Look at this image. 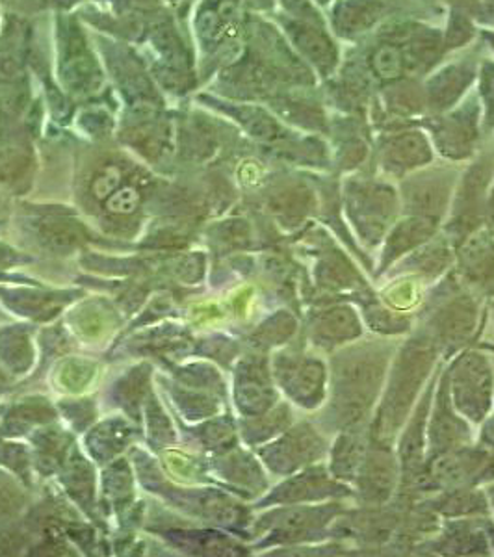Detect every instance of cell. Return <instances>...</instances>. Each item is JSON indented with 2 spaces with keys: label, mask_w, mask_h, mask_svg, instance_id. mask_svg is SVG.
Masks as SVG:
<instances>
[{
  "label": "cell",
  "mask_w": 494,
  "mask_h": 557,
  "mask_svg": "<svg viewBox=\"0 0 494 557\" xmlns=\"http://www.w3.org/2000/svg\"><path fill=\"white\" fill-rule=\"evenodd\" d=\"M470 34H472V26L469 25V21L462 20V17H454L450 33H448V44L452 41V45L457 47L462 41H467L470 38Z\"/></svg>",
  "instance_id": "74e56055"
},
{
  "label": "cell",
  "mask_w": 494,
  "mask_h": 557,
  "mask_svg": "<svg viewBox=\"0 0 494 557\" xmlns=\"http://www.w3.org/2000/svg\"><path fill=\"white\" fill-rule=\"evenodd\" d=\"M491 314H493V318H494V299H493V304H491Z\"/></svg>",
  "instance_id": "f6af8a7d"
},
{
  "label": "cell",
  "mask_w": 494,
  "mask_h": 557,
  "mask_svg": "<svg viewBox=\"0 0 494 557\" xmlns=\"http://www.w3.org/2000/svg\"><path fill=\"white\" fill-rule=\"evenodd\" d=\"M493 44H494V38H493Z\"/></svg>",
  "instance_id": "bcb514c9"
},
{
  "label": "cell",
  "mask_w": 494,
  "mask_h": 557,
  "mask_svg": "<svg viewBox=\"0 0 494 557\" xmlns=\"http://www.w3.org/2000/svg\"><path fill=\"white\" fill-rule=\"evenodd\" d=\"M120 181V170H118V168H107V170L102 172L101 177L96 178V183H94V194H96L99 199L110 197L112 196V191L118 188Z\"/></svg>",
  "instance_id": "8d00e7d4"
},
{
  "label": "cell",
  "mask_w": 494,
  "mask_h": 557,
  "mask_svg": "<svg viewBox=\"0 0 494 557\" xmlns=\"http://www.w3.org/2000/svg\"><path fill=\"white\" fill-rule=\"evenodd\" d=\"M346 299L361 311L365 327L374 335L394 338V336L409 335L412 331L411 314L396 311L387 304H383L372 288L351 294Z\"/></svg>",
  "instance_id": "603a6c76"
},
{
  "label": "cell",
  "mask_w": 494,
  "mask_h": 557,
  "mask_svg": "<svg viewBox=\"0 0 494 557\" xmlns=\"http://www.w3.org/2000/svg\"><path fill=\"white\" fill-rule=\"evenodd\" d=\"M220 472L236 487L246 488L249 494L264 493L268 488V480L259 462L246 451L235 450L223 457L220 462Z\"/></svg>",
  "instance_id": "83f0119b"
},
{
  "label": "cell",
  "mask_w": 494,
  "mask_h": 557,
  "mask_svg": "<svg viewBox=\"0 0 494 557\" xmlns=\"http://www.w3.org/2000/svg\"><path fill=\"white\" fill-rule=\"evenodd\" d=\"M420 500L443 520L493 517L487 493L482 487L441 488Z\"/></svg>",
  "instance_id": "7402d4cb"
},
{
  "label": "cell",
  "mask_w": 494,
  "mask_h": 557,
  "mask_svg": "<svg viewBox=\"0 0 494 557\" xmlns=\"http://www.w3.org/2000/svg\"><path fill=\"white\" fill-rule=\"evenodd\" d=\"M433 136H435L439 151L446 159H467L474 149L476 138H478L476 115L459 112L433 128Z\"/></svg>",
  "instance_id": "4316f807"
},
{
  "label": "cell",
  "mask_w": 494,
  "mask_h": 557,
  "mask_svg": "<svg viewBox=\"0 0 494 557\" xmlns=\"http://www.w3.org/2000/svg\"><path fill=\"white\" fill-rule=\"evenodd\" d=\"M365 335L361 312L348 299H330L312 304L305 314V346L322 354L359 341Z\"/></svg>",
  "instance_id": "30bf717a"
},
{
  "label": "cell",
  "mask_w": 494,
  "mask_h": 557,
  "mask_svg": "<svg viewBox=\"0 0 494 557\" xmlns=\"http://www.w3.org/2000/svg\"><path fill=\"white\" fill-rule=\"evenodd\" d=\"M483 97L487 101L489 115H494V65L489 64L483 70Z\"/></svg>",
  "instance_id": "f35d334b"
},
{
  "label": "cell",
  "mask_w": 494,
  "mask_h": 557,
  "mask_svg": "<svg viewBox=\"0 0 494 557\" xmlns=\"http://www.w3.org/2000/svg\"><path fill=\"white\" fill-rule=\"evenodd\" d=\"M367 448L368 430L335 433V438L330 446V454H328V467H330L331 475L351 487L357 472L361 469Z\"/></svg>",
  "instance_id": "d4e9b609"
},
{
  "label": "cell",
  "mask_w": 494,
  "mask_h": 557,
  "mask_svg": "<svg viewBox=\"0 0 494 557\" xmlns=\"http://www.w3.org/2000/svg\"><path fill=\"white\" fill-rule=\"evenodd\" d=\"M292 425L291 407L286 404L272 407L270 411L262 412L259 417L244 418L242 422V435L247 444L270 443L275 437H280L283 431Z\"/></svg>",
  "instance_id": "f1b7e54d"
},
{
  "label": "cell",
  "mask_w": 494,
  "mask_h": 557,
  "mask_svg": "<svg viewBox=\"0 0 494 557\" xmlns=\"http://www.w3.org/2000/svg\"><path fill=\"white\" fill-rule=\"evenodd\" d=\"M452 178L448 172H425L407 178L402 186L404 214L422 215L443 223L450 210Z\"/></svg>",
  "instance_id": "d6986e66"
},
{
  "label": "cell",
  "mask_w": 494,
  "mask_h": 557,
  "mask_svg": "<svg viewBox=\"0 0 494 557\" xmlns=\"http://www.w3.org/2000/svg\"><path fill=\"white\" fill-rule=\"evenodd\" d=\"M273 215L285 231H299L318 212L317 191L305 184H291L270 201Z\"/></svg>",
  "instance_id": "484cf974"
},
{
  "label": "cell",
  "mask_w": 494,
  "mask_h": 557,
  "mask_svg": "<svg viewBox=\"0 0 494 557\" xmlns=\"http://www.w3.org/2000/svg\"><path fill=\"white\" fill-rule=\"evenodd\" d=\"M380 8L365 0H344L335 10V25L338 33H361L374 23Z\"/></svg>",
  "instance_id": "4dcf8cb0"
},
{
  "label": "cell",
  "mask_w": 494,
  "mask_h": 557,
  "mask_svg": "<svg viewBox=\"0 0 494 557\" xmlns=\"http://www.w3.org/2000/svg\"><path fill=\"white\" fill-rule=\"evenodd\" d=\"M235 404L244 418L259 417L277 406V391L267 355H247L238 362L235 372Z\"/></svg>",
  "instance_id": "e0dca14e"
},
{
  "label": "cell",
  "mask_w": 494,
  "mask_h": 557,
  "mask_svg": "<svg viewBox=\"0 0 494 557\" xmlns=\"http://www.w3.org/2000/svg\"><path fill=\"white\" fill-rule=\"evenodd\" d=\"M304 247L311 257V299L312 304L346 299L357 292L368 290L367 278L361 270L355 267L343 247L320 225H311L304 233Z\"/></svg>",
  "instance_id": "5b68a950"
},
{
  "label": "cell",
  "mask_w": 494,
  "mask_h": 557,
  "mask_svg": "<svg viewBox=\"0 0 494 557\" xmlns=\"http://www.w3.org/2000/svg\"><path fill=\"white\" fill-rule=\"evenodd\" d=\"M294 36L298 41L299 49H304L305 54L311 58L312 62H317L322 70L333 67L335 64V49L330 39L325 38L320 30L312 26L296 25Z\"/></svg>",
  "instance_id": "836d02e7"
},
{
  "label": "cell",
  "mask_w": 494,
  "mask_h": 557,
  "mask_svg": "<svg viewBox=\"0 0 494 557\" xmlns=\"http://www.w3.org/2000/svg\"><path fill=\"white\" fill-rule=\"evenodd\" d=\"M439 233H441V223L430 220V218L404 215L402 220H396L385 236V240L381 244L380 260L375 267L374 278L383 277L398 260L412 253L417 247L431 240Z\"/></svg>",
  "instance_id": "44dd1931"
},
{
  "label": "cell",
  "mask_w": 494,
  "mask_h": 557,
  "mask_svg": "<svg viewBox=\"0 0 494 557\" xmlns=\"http://www.w3.org/2000/svg\"><path fill=\"white\" fill-rule=\"evenodd\" d=\"M348 506L343 500L275 506L255 522L259 546L314 545L331 539V524Z\"/></svg>",
  "instance_id": "277c9868"
},
{
  "label": "cell",
  "mask_w": 494,
  "mask_h": 557,
  "mask_svg": "<svg viewBox=\"0 0 494 557\" xmlns=\"http://www.w3.org/2000/svg\"><path fill=\"white\" fill-rule=\"evenodd\" d=\"M140 205V194L134 190L133 186L121 188L112 196L108 197V210H112L115 214H131L133 210L138 209Z\"/></svg>",
  "instance_id": "d590c367"
},
{
  "label": "cell",
  "mask_w": 494,
  "mask_h": 557,
  "mask_svg": "<svg viewBox=\"0 0 494 557\" xmlns=\"http://www.w3.org/2000/svg\"><path fill=\"white\" fill-rule=\"evenodd\" d=\"M330 446L325 433L317 424L304 420L262 446L259 456L272 474L291 475L309 465L325 461Z\"/></svg>",
  "instance_id": "8fae6325"
},
{
  "label": "cell",
  "mask_w": 494,
  "mask_h": 557,
  "mask_svg": "<svg viewBox=\"0 0 494 557\" xmlns=\"http://www.w3.org/2000/svg\"><path fill=\"white\" fill-rule=\"evenodd\" d=\"M430 144L420 133H404L388 138L381 147V168L394 177H402L406 173L430 164Z\"/></svg>",
  "instance_id": "cb8c5ba5"
},
{
  "label": "cell",
  "mask_w": 494,
  "mask_h": 557,
  "mask_svg": "<svg viewBox=\"0 0 494 557\" xmlns=\"http://www.w3.org/2000/svg\"><path fill=\"white\" fill-rule=\"evenodd\" d=\"M404 58L399 54L398 49L393 45H385L380 47L374 52V70L378 71V75L383 78H394L399 75V71L404 70Z\"/></svg>",
  "instance_id": "e575fe53"
},
{
  "label": "cell",
  "mask_w": 494,
  "mask_h": 557,
  "mask_svg": "<svg viewBox=\"0 0 494 557\" xmlns=\"http://www.w3.org/2000/svg\"><path fill=\"white\" fill-rule=\"evenodd\" d=\"M482 428H480V435H478V444L494 451V414L491 412L485 420H483Z\"/></svg>",
  "instance_id": "ab89813d"
},
{
  "label": "cell",
  "mask_w": 494,
  "mask_h": 557,
  "mask_svg": "<svg viewBox=\"0 0 494 557\" xmlns=\"http://www.w3.org/2000/svg\"><path fill=\"white\" fill-rule=\"evenodd\" d=\"M485 228H487L491 235H494V184L489 194L487 201V215H485Z\"/></svg>",
  "instance_id": "60d3db41"
},
{
  "label": "cell",
  "mask_w": 494,
  "mask_h": 557,
  "mask_svg": "<svg viewBox=\"0 0 494 557\" xmlns=\"http://www.w3.org/2000/svg\"><path fill=\"white\" fill-rule=\"evenodd\" d=\"M396 348L398 344L380 336L359 338L330 354V388L317 420L323 433L370 428Z\"/></svg>",
  "instance_id": "6da1fadb"
},
{
  "label": "cell",
  "mask_w": 494,
  "mask_h": 557,
  "mask_svg": "<svg viewBox=\"0 0 494 557\" xmlns=\"http://www.w3.org/2000/svg\"><path fill=\"white\" fill-rule=\"evenodd\" d=\"M441 370V368H439ZM439 372H433L424 391L420 394L417 406L396 437V456L399 461V496H407L417 485L425 469V430L430 418L431 401L437 388Z\"/></svg>",
  "instance_id": "7c38bea8"
},
{
  "label": "cell",
  "mask_w": 494,
  "mask_h": 557,
  "mask_svg": "<svg viewBox=\"0 0 494 557\" xmlns=\"http://www.w3.org/2000/svg\"><path fill=\"white\" fill-rule=\"evenodd\" d=\"M493 517L444 519L435 535L415 546L419 554L441 556H491L487 528Z\"/></svg>",
  "instance_id": "2e32d148"
},
{
  "label": "cell",
  "mask_w": 494,
  "mask_h": 557,
  "mask_svg": "<svg viewBox=\"0 0 494 557\" xmlns=\"http://www.w3.org/2000/svg\"><path fill=\"white\" fill-rule=\"evenodd\" d=\"M419 320L420 330L437 343L443 361H450L480 335L485 322L483 298L470 290L452 268L420 305Z\"/></svg>",
  "instance_id": "3957f363"
},
{
  "label": "cell",
  "mask_w": 494,
  "mask_h": 557,
  "mask_svg": "<svg viewBox=\"0 0 494 557\" xmlns=\"http://www.w3.org/2000/svg\"><path fill=\"white\" fill-rule=\"evenodd\" d=\"M273 381L294 406L305 411H318L328 399L330 368L305 346H291L273 355Z\"/></svg>",
  "instance_id": "ba28073f"
},
{
  "label": "cell",
  "mask_w": 494,
  "mask_h": 557,
  "mask_svg": "<svg viewBox=\"0 0 494 557\" xmlns=\"http://www.w3.org/2000/svg\"><path fill=\"white\" fill-rule=\"evenodd\" d=\"M485 493H487L489 504H491V511H493L494 517V482L485 485Z\"/></svg>",
  "instance_id": "b9f144b4"
},
{
  "label": "cell",
  "mask_w": 494,
  "mask_h": 557,
  "mask_svg": "<svg viewBox=\"0 0 494 557\" xmlns=\"http://www.w3.org/2000/svg\"><path fill=\"white\" fill-rule=\"evenodd\" d=\"M489 541H491V548H493L494 554V520H491V524L487 528Z\"/></svg>",
  "instance_id": "7bdbcfd3"
},
{
  "label": "cell",
  "mask_w": 494,
  "mask_h": 557,
  "mask_svg": "<svg viewBox=\"0 0 494 557\" xmlns=\"http://www.w3.org/2000/svg\"><path fill=\"white\" fill-rule=\"evenodd\" d=\"M398 194L387 184L354 178L344 186V212L367 253L383 244L398 218Z\"/></svg>",
  "instance_id": "8992f818"
},
{
  "label": "cell",
  "mask_w": 494,
  "mask_h": 557,
  "mask_svg": "<svg viewBox=\"0 0 494 557\" xmlns=\"http://www.w3.org/2000/svg\"><path fill=\"white\" fill-rule=\"evenodd\" d=\"M474 443L472 424L462 418L452 404L446 367L439 370L437 388L431 401L428 430H425V462L446 451Z\"/></svg>",
  "instance_id": "4fadbf2b"
},
{
  "label": "cell",
  "mask_w": 494,
  "mask_h": 557,
  "mask_svg": "<svg viewBox=\"0 0 494 557\" xmlns=\"http://www.w3.org/2000/svg\"><path fill=\"white\" fill-rule=\"evenodd\" d=\"M452 404L470 424L480 425L493 412L494 367L487 351L469 346L446 361Z\"/></svg>",
  "instance_id": "52a82bcc"
},
{
  "label": "cell",
  "mask_w": 494,
  "mask_h": 557,
  "mask_svg": "<svg viewBox=\"0 0 494 557\" xmlns=\"http://www.w3.org/2000/svg\"><path fill=\"white\" fill-rule=\"evenodd\" d=\"M422 283L412 277H394L393 283H388L383 290L378 294L383 304L393 307L399 312H409L417 305H422L424 294H422Z\"/></svg>",
  "instance_id": "1f68e13d"
},
{
  "label": "cell",
  "mask_w": 494,
  "mask_h": 557,
  "mask_svg": "<svg viewBox=\"0 0 494 557\" xmlns=\"http://www.w3.org/2000/svg\"><path fill=\"white\" fill-rule=\"evenodd\" d=\"M354 498V488L331 475L328 462H314L305 469L286 475V480L273 488L260 502V507L292 506V504H318V502Z\"/></svg>",
  "instance_id": "5bb4252c"
},
{
  "label": "cell",
  "mask_w": 494,
  "mask_h": 557,
  "mask_svg": "<svg viewBox=\"0 0 494 557\" xmlns=\"http://www.w3.org/2000/svg\"><path fill=\"white\" fill-rule=\"evenodd\" d=\"M470 78H472V71L465 67H450L443 71L430 86L433 107L444 108L456 101L457 97L461 96L462 89L467 88Z\"/></svg>",
  "instance_id": "d6a6232c"
},
{
  "label": "cell",
  "mask_w": 494,
  "mask_h": 557,
  "mask_svg": "<svg viewBox=\"0 0 494 557\" xmlns=\"http://www.w3.org/2000/svg\"><path fill=\"white\" fill-rule=\"evenodd\" d=\"M456 262V249L443 233L433 236L431 240L417 247L412 253L398 260L383 277H412L422 285H435L450 272Z\"/></svg>",
  "instance_id": "ffe728a7"
},
{
  "label": "cell",
  "mask_w": 494,
  "mask_h": 557,
  "mask_svg": "<svg viewBox=\"0 0 494 557\" xmlns=\"http://www.w3.org/2000/svg\"><path fill=\"white\" fill-rule=\"evenodd\" d=\"M399 487V461L394 444L378 443L368 435V448L354 485L359 506H385Z\"/></svg>",
  "instance_id": "9a60e30c"
},
{
  "label": "cell",
  "mask_w": 494,
  "mask_h": 557,
  "mask_svg": "<svg viewBox=\"0 0 494 557\" xmlns=\"http://www.w3.org/2000/svg\"><path fill=\"white\" fill-rule=\"evenodd\" d=\"M441 351L424 330H412L406 343L398 344L383 386L368 435L378 443L394 444L399 431L417 406L420 394L437 368Z\"/></svg>",
  "instance_id": "7a4b0ae2"
},
{
  "label": "cell",
  "mask_w": 494,
  "mask_h": 557,
  "mask_svg": "<svg viewBox=\"0 0 494 557\" xmlns=\"http://www.w3.org/2000/svg\"><path fill=\"white\" fill-rule=\"evenodd\" d=\"M478 348H482V349H485V351H489V354H493L494 355V344H491V343H478Z\"/></svg>",
  "instance_id": "ee69618b"
},
{
  "label": "cell",
  "mask_w": 494,
  "mask_h": 557,
  "mask_svg": "<svg viewBox=\"0 0 494 557\" xmlns=\"http://www.w3.org/2000/svg\"><path fill=\"white\" fill-rule=\"evenodd\" d=\"M454 272L470 290L494 299V235L483 227L459 242Z\"/></svg>",
  "instance_id": "ac0fdd59"
},
{
  "label": "cell",
  "mask_w": 494,
  "mask_h": 557,
  "mask_svg": "<svg viewBox=\"0 0 494 557\" xmlns=\"http://www.w3.org/2000/svg\"><path fill=\"white\" fill-rule=\"evenodd\" d=\"M494 162L483 157L480 162L470 165L457 188L450 205V214L443 225V233L454 247L476 231L485 227L487 215L489 184L493 178Z\"/></svg>",
  "instance_id": "9c48e42d"
},
{
  "label": "cell",
  "mask_w": 494,
  "mask_h": 557,
  "mask_svg": "<svg viewBox=\"0 0 494 557\" xmlns=\"http://www.w3.org/2000/svg\"><path fill=\"white\" fill-rule=\"evenodd\" d=\"M298 327L299 320L294 312L277 311L255 330L251 335V346L259 351L285 346L298 333Z\"/></svg>",
  "instance_id": "f546056e"
}]
</instances>
